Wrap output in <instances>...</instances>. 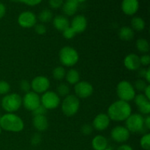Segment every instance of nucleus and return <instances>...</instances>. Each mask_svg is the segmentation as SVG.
I'll return each mask as SVG.
<instances>
[{
	"label": "nucleus",
	"instance_id": "41",
	"mask_svg": "<svg viewBox=\"0 0 150 150\" xmlns=\"http://www.w3.org/2000/svg\"><path fill=\"white\" fill-rule=\"evenodd\" d=\"M42 1V0H20L19 2H22L29 6H36L41 3Z\"/></svg>",
	"mask_w": 150,
	"mask_h": 150
},
{
	"label": "nucleus",
	"instance_id": "7",
	"mask_svg": "<svg viewBox=\"0 0 150 150\" xmlns=\"http://www.w3.org/2000/svg\"><path fill=\"white\" fill-rule=\"evenodd\" d=\"M117 93L121 100L129 102L136 96V90L131 83L127 81H122L117 86Z\"/></svg>",
	"mask_w": 150,
	"mask_h": 150
},
{
	"label": "nucleus",
	"instance_id": "44",
	"mask_svg": "<svg viewBox=\"0 0 150 150\" xmlns=\"http://www.w3.org/2000/svg\"><path fill=\"white\" fill-rule=\"evenodd\" d=\"M144 126L148 130L150 129V117L149 115L146 116V118L144 119Z\"/></svg>",
	"mask_w": 150,
	"mask_h": 150
},
{
	"label": "nucleus",
	"instance_id": "32",
	"mask_svg": "<svg viewBox=\"0 0 150 150\" xmlns=\"http://www.w3.org/2000/svg\"><path fill=\"white\" fill-rule=\"evenodd\" d=\"M10 90V85L5 81H0V95H7Z\"/></svg>",
	"mask_w": 150,
	"mask_h": 150
},
{
	"label": "nucleus",
	"instance_id": "48",
	"mask_svg": "<svg viewBox=\"0 0 150 150\" xmlns=\"http://www.w3.org/2000/svg\"><path fill=\"white\" fill-rule=\"evenodd\" d=\"M145 80L147 83H149L150 82V69L148 68L146 69V75H145L144 77Z\"/></svg>",
	"mask_w": 150,
	"mask_h": 150
},
{
	"label": "nucleus",
	"instance_id": "50",
	"mask_svg": "<svg viewBox=\"0 0 150 150\" xmlns=\"http://www.w3.org/2000/svg\"><path fill=\"white\" fill-rule=\"evenodd\" d=\"M10 1H13V2H19V1H20V0H10Z\"/></svg>",
	"mask_w": 150,
	"mask_h": 150
},
{
	"label": "nucleus",
	"instance_id": "52",
	"mask_svg": "<svg viewBox=\"0 0 150 150\" xmlns=\"http://www.w3.org/2000/svg\"><path fill=\"white\" fill-rule=\"evenodd\" d=\"M1 126H0V135H1Z\"/></svg>",
	"mask_w": 150,
	"mask_h": 150
},
{
	"label": "nucleus",
	"instance_id": "29",
	"mask_svg": "<svg viewBox=\"0 0 150 150\" xmlns=\"http://www.w3.org/2000/svg\"><path fill=\"white\" fill-rule=\"evenodd\" d=\"M141 146L144 150L150 149V134L146 133L142 137L140 141Z\"/></svg>",
	"mask_w": 150,
	"mask_h": 150
},
{
	"label": "nucleus",
	"instance_id": "36",
	"mask_svg": "<svg viewBox=\"0 0 150 150\" xmlns=\"http://www.w3.org/2000/svg\"><path fill=\"white\" fill-rule=\"evenodd\" d=\"M133 100H134L135 104L136 105V106H138V105H139L140 104H142V103L145 102V101L149 100H148L147 98H146V96H145L144 94H139V95H136Z\"/></svg>",
	"mask_w": 150,
	"mask_h": 150
},
{
	"label": "nucleus",
	"instance_id": "2",
	"mask_svg": "<svg viewBox=\"0 0 150 150\" xmlns=\"http://www.w3.org/2000/svg\"><path fill=\"white\" fill-rule=\"evenodd\" d=\"M1 128L6 131L18 133L23 130L24 123L21 117L13 113H7L1 116L0 120Z\"/></svg>",
	"mask_w": 150,
	"mask_h": 150
},
{
	"label": "nucleus",
	"instance_id": "16",
	"mask_svg": "<svg viewBox=\"0 0 150 150\" xmlns=\"http://www.w3.org/2000/svg\"><path fill=\"white\" fill-rule=\"evenodd\" d=\"M124 65L127 70L135 71L140 68V57L135 54H130L126 56L124 59Z\"/></svg>",
	"mask_w": 150,
	"mask_h": 150
},
{
	"label": "nucleus",
	"instance_id": "5",
	"mask_svg": "<svg viewBox=\"0 0 150 150\" xmlns=\"http://www.w3.org/2000/svg\"><path fill=\"white\" fill-rule=\"evenodd\" d=\"M60 62L66 67H73L79 61V54L70 46H64L59 51Z\"/></svg>",
	"mask_w": 150,
	"mask_h": 150
},
{
	"label": "nucleus",
	"instance_id": "3",
	"mask_svg": "<svg viewBox=\"0 0 150 150\" xmlns=\"http://www.w3.org/2000/svg\"><path fill=\"white\" fill-rule=\"evenodd\" d=\"M126 128L132 133H140L142 134L148 133V129L144 126V118L140 114H130L125 120Z\"/></svg>",
	"mask_w": 150,
	"mask_h": 150
},
{
	"label": "nucleus",
	"instance_id": "15",
	"mask_svg": "<svg viewBox=\"0 0 150 150\" xmlns=\"http://www.w3.org/2000/svg\"><path fill=\"white\" fill-rule=\"evenodd\" d=\"M87 26V20L86 17L83 15H78L75 16L70 23V27L74 30V32L77 33H81Z\"/></svg>",
	"mask_w": 150,
	"mask_h": 150
},
{
	"label": "nucleus",
	"instance_id": "31",
	"mask_svg": "<svg viewBox=\"0 0 150 150\" xmlns=\"http://www.w3.org/2000/svg\"><path fill=\"white\" fill-rule=\"evenodd\" d=\"M148 85L149 84H147V82H146L143 79H138V80H136L135 81L134 86L133 87L136 90L139 91V92H144Z\"/></svg>",
	"mask_w": 150,
	"mask_h": 150
},
{
	"label": "nucleus",
	"instance_id": "53",
	"mask_svg": "<svg viewBox=\"0 0 150 150\" xmlns=\"http://www.w3.org/2000/svg\"><path fill=\"white\" fill-rule=\"evenodd\" d=\"M1 115H0V120H1Z\"/></svg>",
	"mask_w": 150,
	"mask_h": 150
},
{
	"label": "nucleus",
	"instance_id": "40",
	"mask_svg": "<svg viewBox=\"0 0 150 150\" xmlns=\"http://www.w3.org/2000/svg\"><path fill=\"white\" fill-rule=\"evenodd\" d=\"M42 140V137H41L39 133H35V135H33L31 139V142H32V144L34 146H37V145L39 144L41 142Z\"/></svg>",
	"mask_w": 150,
	"mask_h": 150
},
{
	"label": "nucleus",
	"instance_id": "8",
	"mask_svg": "<svg viewBox=\"0 0 150 150\" xmlns=\"http://www.w3.org/2000/svg\"><path fill=\"white\" fill-rule=\"evenodd\" d=\"M40 104L48 109H54L60 104V98L57 92L46 91L40 98Z\"/></svg>",
	"mask_w": 150,
	"mask_h": 150
},
{
	"label": "nucleus",
	"instance_id": "37",
	"mask_svg": "<svg viewBox=\"0 0 150 150\" xmlns=\"http://www.w3.org/2000/svg\"><path fill=\"white\" fill-rule=\"evenodd\" d=\"M20 89L24 92H30L31 89V83L26 80H22L20 82Z\"/></svg>",
	"mask_w": 150,
	"mask_h": 150
},
{
	"label": "nucleus",
	"instance_id": "25",
	"mask_svg": "<svg viewBox=\"0 0 150 150\" xmlns=\"http://www.w3.org/2000/svg\"><path fill=\"white\" fill-rule=\"evenodd\" d=\"M136 48L141 53L146 54L149 51V44L148 41L144 38H140L138 39L136 42Z\"/></svg>",
	"mask_w": 150,
	"mask_h": 150
},
{
	"label": "nucleus",
	"instance_id": "47",
	"mask_svg": "<svg viewBox=\"0 0 150 150\" xmlns=\"http://www.w3.org/2000/svg\"><path fill=\"white\" fill-rule=\"evenodd\" d=\"M146 69H144V68L140 69V70H139V72H138V75L139 76V77L144 78L145 75H146Z\"/></svg>",
	"mask_w": 150,
	"mask_h": 150
},
{
	"label": "nucleus",
	"instance_id": "42",
	"mask_svg": "<svg viewBox=\"0 0 150 150\" xmlns=\"http://www.w3.org/2000/svg\"><path fill=\"white\" fill-rule=\"evenodd\" d=\"M141 64L144 66H148L150 63V57L148 54H144L140 57Z\"/></svg>",
	"mask_w": 150,
	"mask_h": 150
},
{
	"label": "nucleus",
	"instance_id": "13",
	"mask_svg": "<svg viewBox=\"0 0 150 150\" xmlns=\"http://www.w3.org/2000/svg\"><path fill=\"white\" fill-rule=\"evenodd\" d=\"M111 139L118 143H123L128 140L130 137V131L123 126H116L111 132Z\"/></svg>",
	"mask_w": 150,
	"mask_h": 150
},
{
	"label": "nucleus",
	"instance_id": "27",
	"mask_svg": "<svg viewBox=\"0 0 150 150\" xmlns=\"http://www.w3.org/2000/svg\"><path fill=\"white\" fill-rule=\"evenodd\" d=\"M53 77L55 80H62L64 77H65L66 72L65 70L63 67H61V66H59V67H55V68L53 70L52 72Z\"/></svg>",
	"mask_w": 150,
	"mask_h": 150
},
{
	"label": "nucleus",
	"instance_id": "23",
	"mask_svg": "<svg viewBox=\"0 0 150 150\" xmlns=\"http://www.w3.org/2000/svg\"><path fill=\"white\" fill-rule=\"evenodd\" d=\"M65 78L67 81L70 84H75L79 83L80 81V74H79V71L75 69H70L66 73Z\"/></svg>",
	"mask_w": 150,
	"mask_h": 150
},
{
	"label": "nucleus",
	"instance_id": "46",
	"mask_svg": "<svg viewBox=\"0 0 150 150\" xmlns=\"http://www.w3.org/2000/svg\"><path fill=\"white\" fill-rule=\"evenodd\" d=\"M144 95L146 96V98H147L148 100H150V86L149 85H148V86H146V88L145 89V90L144 91Z\"/></svg>",
	"mask_w": 150,
	"mask_h": 150
},
{
	"label": "nucleus",
	"instance_id": "4",
	"mask_svg": "<svg viewBox=\"0 0 150 150\" xmlns=\"http://www.w3.org/2000/svg\"><path fill=\"white\" fill-rule=\"evenodd\" d=\"M22 105V98L16 93L6 95L1 100V107L7 113H13Z\"/></svg>",
	"mask_w": 150,
	"mask_h": 150
},
{
	"label": "nucleus",
	"instance_id": "49",
	"mask_svg": "<svg viewBox=\"0 0 150 150\" xmlns=\"http://www.w3.org/2000/svg\"><path fill=\"white\" fill-rule=\"evenodd\" d=\"M76 1H77L79 3H81V2H84V1H86V0H76Z\"/></svg>",
	"mask_w": 150,
	"mask_h": 150
},
{
	"label": "nucleus",
	"instance_id": "11",
	"mask_svg": "<svg viewBox=\"0 0 150 150\" xmlns=\"http://www.w3.org/2000/svg\"><path fill=\"white\" fill-rule=\"evenodd\" d=\"M76 96L78 98H87L93 93V86L87 81H79L74 87Z\"/></svg>",
	"mask_w": 150,
	"mask_h": 150
},
{
	"label": "nucleus",
	"instance_id": "9",
	"mask_svg": "<svg viewBox=\"0 0 150 150\" xmlns=\"http://www.w3.org/2000/svg\"><path fill=\"white\" fill-rule=\"evenodd\" d=\"M22 104L26 110L33 111L40 105V98L38 94L35 93L33 91L26 92L22 98Z\"/></svg>",
	"mask_w": 150,
	"mask_h": 150
},
{
	"label": "nucleus",
	"instance_id": "14",
	"mask_svg": "<svg viewBox=\"0 0 150 150\" xmlns=\"http://www.w3.org/2000/svg\"><path fill=\"white\" fill-rule=\"evenodd\" d=\"M110 121L111 120L106 114H100L94 119L92 127L95 130L103 131L108 128L110 125Z\"/></svg>",
	"mask_w": 150,
	"mask_h": 150
},
{
	"label": "nucleus",
	"instance_id": "43",
	"mask_svg": "<svg viewBox=\"0 0 150 150\" xmlns=\"http://www.w3.org/2000/svg\"><path fill=\"white\" fill-rule=\"evenodd\" d=\"M6 13V7L4 4L0 2V19L2 18Z\"/></svg>",
	"mask_w": 150,
	"mask_h": 150
},
{
	"label": "nucleus",
	"instance_id": "22",
	"mask_svg": "<svg viewBox=\"0 0 150 150\" xmlns=\"http://www.w3.org/2000/svg\"><path fill=\"white\" fill-rule=\"evenodd\" d=\"M119 37L123 41H130L134 37V31L131 27L123 26L119 31Z\"/></svg>",
	"mask_w": 150,
	"mask_h": 150
},
{
	"label": "nucleus",
	"instance_id": "39",
	"mask_svg": "<svg viewBox=\"0 0 150 150\" xmlns=\"http://www.w3.org/2000/svg\"><path fill=\"white\" fill-rule=\"evenodd\" d=\"M92 130H93V127L89 124L83 125L81 127V132L83 135L86 136H89L92 133Z\"/></svg>",
	"mask_w": 150,
	"mask_h": 150
},
{
	"label": "nucleus",
	"instance_id": "6",
	"mask_svg": "<svg viewBox=\"0 0 150 150\" xmlns=\"http://www.w3.org/2000/svg\"><path fill=\"white\" fill-rule=\"evenodd\" d=\"M80 107V100L74 95H68L62 103V110L64 115L72 117L78 112Z\"/></svg>",
	"mask_w": 150,
	"mask_h": 150
},
{
	"label": "nucleus",
	"instance_id": "26",
	"mask_svg": "<svg viewBox=\"0 0 150 150\" xmlns=\"http://www.w3.org/2000/svg\"><path fill=\"white\" fill-rule=\"evenodd\" d=\"M53 18V13L49 9H44L41 10L38 15V19L42 23H48Z\"/></svg>",
	"mask_w": 150,
	"mask_h": 150
},
{
	"label": "nucleus",
	"instance_id": "21",
	"mask_svg": "<svg viewBox=\"0 0 150 150\" xmlns=\"http://www.w3.org/2000/svg\"><path fill=\"white\" fill-rule=\"evenodd\" d=\"M92 146L95 150H104L108 146V140L103 136L98 135L92 139Z\"/></svg>",
	"mask_w": 150,
	"mask_h": 150
},
{
	"label": "nucleus",
	"instance_id": "12",
	"mask_svg": "<svg viewBox=\"0 0 150 150\" xmlns=\"http://www.w3.org/2000/svg\"><path fill=\"white\" fill-rule=\"evenodd\" d=\"M18 23L23 28H32L36 25L37 16L31 11H24L19 15Z\"/></svg>",
	"mask_w": 150,
	"mask_h": 150
},
{
	"label": "nucleus",
	"instance_id": "18",
	"mask_svg": "<svg viewBox=\"0 0 150 150\" xmlns=\"http://www.w3.org/2000/svg\"><path fill=\"white\" fill-rule=\"evenodd\" d=\"M79 3L76 0H65L62 5V11L66 16H73L79 8Z\"/></svg>",
	"mask_w": 150,
	"mask_h": 150
},
{
	"label": "nucleus",
	"instance_id": "51",
	"mask_svg": "<svg viewBox=\"0 0 150 150\" xmlns=\"http://www.w3.org/2000/svg\"><path fill=\"white\" fill-rule=\"evenodd\" d=\"M104 150H113V149H110V148H106V149H104Z\"/></svg>",
	"mask_w": 150,
	"mask_h": 150
},
{
	"label": "nucleus",
	"instance_id": "35",
	"mask_svg": "<svg viewBox=\"0 0 150 150\" xmlns=\"http://www.w3.org/2000/svg\"><path fill=\"white\" fill-rule=\"evenodd\" d=\"M35 31L38 35H42L46 32V26H45L43 23H38V24L35 25Z\"/></svg>",
	"mask_w": 150,
	"mask_h": 150
},
{
	"label": "nucleus",
	"instance_id": "19",
	"mask_svg": "<svg viewBox=\"0 0 150 150\" xmlns=\"http://www.w3.org/2000/svg\"><path fill=\"white\" fill-rule=\"evenodd\" d=\"M53 25L58 31L63 32L70 26V21L67 17L62 15L55 16L53 19Z\"/></svg>",
	"mask_w": 150,
	"mask_h": 150
},
{
	"label": "nucleus",
	"instance_id": "30",
	"mask_svg": "<svg viewBox=\"0 0 150 150\" xmlns=\"http://www.w3.org/2000/svg\"><path fill=\"white\" fill-rule=\"evenodd\" d=\"M139 111L144 115H148L150 113V102L149 100H146L145 102L142 103L139 105H138Z\"/></svg>",
	"mask_w": 150,
	"mask_h": 150
},
{
	"label": "nucleus",
	"instance_id": "33",
	"mask_svg": "<svg viewBox=\"0 0 150 150\" xmlns=\"http://www.w3.org/2000/svg\"><path fill=\"white\" fill-rule=\"evenodd\" d=\"M62 33H63V36H64V38L67 40L72 39V38H74L76 35V32H74V30H73L70 26H69V27L67 28L65 30L63 31Z\"/></svg>",
	"mask_w": 150,
	"mask_h": 150
},
{
	"label": "nucleus",
	"instance_id": "34",
	"mask_svg": "<svg viewBox=\"0 0 150 150\" xmlns=\"http://www.w3.org/2000/svg\"><path fill=\"white\" fill-rule=\"evenodd\" d=\"M64 1V0H48V4L52 9H59L62 7Z\"/></svg>",
	"mask_w": 150,
	"mask_h": 150
},
{
	"label": "nucleus",
	"instance_id": "38",
	"mask_svg": "<svg viewBox=\"0 0 150 150\" xmlns=\"http://www.w3.org/2000/svg\"><path fill=\"white\" fill-rule=\"evenodd\" d=\"M47 112V109L42 105H40L37 108H35L33 111H32V114L34 116L38 115H45Z\"/></svg>",
	"mask_w": 150,
	"mask_h": 150
},
{
	"label": "nucleus",
	"instance_id": "28",
	"mask_svg": "<svg viewBox=\"0 0 150 150\" xmlns=\"http://www.w3.org/2000/svg\"><path fill=\"white\" fill-rule=\"evenodd\" d=\"M57 95L61 97H66L70 93V87L66 83H60L57 86Z\"/></svg>",
	"mask_w": 150,
	"mask_h": 150
},
{
	"label": "nucleus",
	"instance_id": "20",
	"mask_svg": "<svg viewBox=\"0 0 150 150\" xmlns=\"http://www.w3.org/2000/svg\"><path fill=\"white\" fill-rule=\"evenodd\" d=\"M32 123L35 128L38 131H44L48 127V119L45 115L34 116Z\"/></svg>",
	"mask_w": 150,
	"mask_h": 150
},
{
	"label": "nucleus",
	"instance_id": "17",
	"mask_svg": "<svg viewBox=\"0 0 150 150\" xmlns=\"http://www.w3.org/2000/svg\"><path fill=\"white\" fill-rule=\"evenodd\" d=\"M139 8V0H123L122 2V10L123 13L127 16L136 14Z\"/></svg>",
	"mask_w": 150,
	"mask_h": 150
},
{
	"label": "nucleus",
	"instance_id": "10",
	"mask_svg": "<svg viewBox=\"0 0 150 150\" xmlns=\"http://www.w3.org/2000/svg\"><path fill=\"white\" fill-rule=\"evenodd\" d=\"M31 89L37 94L44 93L48 89L50 86V81L48 78L42 76L35 77L31 82Z\"/></svg>",
	"mask_w": 150,
	"mask_h": 150
},
{
	"label": "nucleus",
	"instance_id": "45",
	"mask_svg": "<svg viewBox=\"0 0 150 150\" xmlns=\"http://www.w3.org/2000/svg\"><path fill=\"white\" fill-rule=\"evenodd\" d=\"M117 150H133V148H132L130 146H129V145L123 144L122 145V146H119Z\"/></svg>",
	"mask_w": 150,
	"mask_h": 150
},
{
	"label": "nucleus",
	"instance_id": "24",
	"mask_svg": "<svg viewBox=\"0 0 150 150\" xmlns=\"http://www.w3.org/2000/svg\"><path fill=\"white\" fill-rule=\"evenodd\" d=\"M131 26L133 30L141 32V31L144 30V29L145 28L144 20L142 18L138 17V16L133 18L131 20Z\"/></svg>",
	"mask_w": 150,
	"mask_h": 150
},
{
	"label": "nucleus",
	"instance_id": "1",
	"mask_svg": "<svg viewBox=\"0 0 150 150\" xmlns=\"http://www.w3.org/2000/svg\"><path fill=\"white\" fill-rule=\"evenodd\" d=\"M131 106L128 102L119 100L108 107L107 115L113 121L122 122L128 118L131 114Z\"/></svg>",
	"mask_w": 150,
	"mask_h": 150
}]
</instances>
